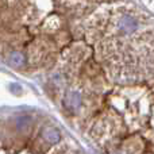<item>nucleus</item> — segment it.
Returning <instances> with one entry per match:
<instances>
[{"instance_id":"obj_1","label":"nucleus","mask_w":154,"mask_h":154,"mask_svg":"<svg viewBox=\"0 0 154 154\" xmlns=\"http://www.w3.org/2000/svg\"><path fill=\"white\" fill-rule=\"evenodd\" d=\"M138 27V22L134 18L133 15H128L125 14L123 16H120L119 20H118V29L123 32V34H131L134 32Z\"/></svg>"},{"instance_id":"obj_2","label":"nucleus","mask_w":154,"mask_h":154,"mask_svg":"<svg viewBox=\"0 0 154 154\" xmlns=\"http://www.w3.org/2000/svg\"><path fill=\"white\" fill-rule=\"evenodd\" d=\"M64 104L68 109L75 111V109H77L80 107V104H81V95H80L79 92H75V91H69V92L65 95Z\"/></svg>"},{"instance_id":"obj_3","label":"nucleus","mask_w":154,"mask_h":154,"mask_svg":"<svg viewBox=\"0 0 154 154\" xmlns=\"http://www.w3.org/2000/svg\"><path fill=\"white\" fill-rule=\"evenodd\" d=\"M42 137L45 138L46 142H49V143H57V142H60V139H61L60 131L54 127H46L42 133Z\"/></svg>"},{"instance_id":"obj_4","label":"nucleus","mask_w":154,"mask_h":154,"mask_svg":"<svg viewBox=\"0 0 154 154\" xmlns=\"http://www.w3.org/2000/svg\"><path fill=\"white\" fill-rule=\"evenodd\" d=\"M10 61L14 66H20V65L24 62V57H23V54L19 53V51H14L10 57Z\"/></svg>"}]
</instances>
